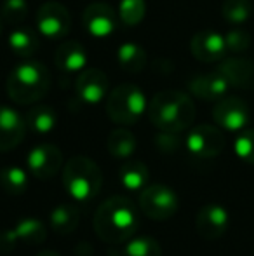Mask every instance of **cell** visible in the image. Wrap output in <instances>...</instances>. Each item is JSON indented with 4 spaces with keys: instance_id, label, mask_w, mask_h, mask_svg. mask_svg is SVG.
Instances as JSON below:
<instances>
[{
    "instance_id": "16",
    "label": "cell",
    "mask_w": 254,
    "mask_h": 256,
    "mask_svg": "<svg viewBox=\"0 0 254 256\" xmlns=\"http://www.w3.org/2000/svg\"><path fill=\"white\" fill-rule=\"evenodd\" d=\"M228 89H230V84L220 70L197 75L188 80V91L195 98L204 100V102H218V100L225 98Z\"/></svg>"
},
{
    "instance_id": "27",
    "label": "cell",
    "mask_w": 254,
    "mask_h": 256,
    "mask_svg": "<svg viewBox=\"0 0 254 256\" xmlns=\"http://www.w3.org/2000/svg\"><path fill=\"white\" fill-rule=\"evenodd\" d=\"M122 256H162V248L153 237L139 236L127 240L122 250Z\"/></svg>"
},
{
    "instance_id": "17",
    "label": "cell",
    "mask_w": 254,
    "mask_h": 256,
    "mask_svg": "<svg viewBox=\"0 0 254 256\" xmlns=\"http://www.w3.org/2000/svg\"><path fill=\"white\" fill-rule=\"evenodd\" d=\"M216 70L225 75L230 88H254V63L246 58H225Z\"/></svg>"
},
{
    "instance_id": "3",
    "label": "cell",
    "mask_w": 254,
    "mask_h": 256,
    "mask_svg": "<svg viewBox=\"0 0 254 256\" xmlns=\"http://www.w3.org/2000/svg\"><path fill=\"white\" fill-rule=\"evenodd\" d=\"M7 94L17 104L40 102L51 88V72L37 60H23L10 70L7 77Z\"/></svg>"
},
{
    "instance_id": "19",
    "label": "cell",
    "mask_w": 254,
    "mask_h": 256,
    "mask_svg": "<svg viewBox=\"0 0 254 256\" xmlns=\"http://www.w3.org/2000/svg\"><path fill=\"white\" fill-rule=\"evenodd\" d=\"M119 180L129 192H141L145 186H148L150 182L148 168L141 160H127L120 166Z\"/></svg>"
},
{
    "instance_id": "31",
    "label": "cell",
    "mask_w": 254,
    "mask_h": 256,
    "mask_svg": "<svg viewBox=\"0 0 254 256\" xmlns=\"http://www.w3.org/2000/svg\"><path fill=\"white\" fill-rule=\"evenodd\" d=\"M0 14L7 23H19L28 14V2L26 0H3Z\"/></svg>"
},
{
    "instance_id": "34",
    "label": "cell",
    "mask_w": 254,
    "mask_h": 256,
    "mask_svg": "<svg viewBox=\"0 0 254 256\" xmlns=\"http://www.w3.org/2000/svg\"><path fill=\"white\" fill-rule=\"evenodd\" d=\"M37 256H61L58 253V251H52V250H44V251H40Z\"/></svg>"
},
{
    "instance_id": "11",
    "label": "cell",
    "mask_w": 254,
    "mask_h": 256,
    "mask_svg": "<svg viewBox=\"0 0 254 256\" xmlns=\"http://www.w3.org/2000/svg\"><path fill=\"white\" fill-rule=\"evenodd\" d=\"M26 164L30 172L38 180H51L63 168V154L56 145L42 143L28 152Z\"/></svg>"
},
{
    "instance_id": "10",
    "label": "cell",
    "mask_w": 254,
    "mask_h": 256,
    "mask_svg": "<svg viewBox=\"0 0 254 256\" xmlns=\"http://www.w3.org/2000/svg\"><path fill=\"white\" fill-rule=\"evenodd\" d=\"M119 14L113 10L110 4L92 2L84 9L82 23L87 34L94 38H106L117 30Z\"/></svg>"
},
{
    "instance_id": "9",
    "label": "cell",
    "mask_w": 254,
    "mask_h": 256,
    "mask_svg": "<svg viewBox=\"0 0 254 256\" xmlns=\"http://www.w3.org/2000/svg\"><path fill=\"white\" fill-rule=\"evenodd\" d=\"M213 118L218 128L230 132H241L249 122V108L237 96H225L214 104Z\"/></svg>"
},
{
    "instance_id": "22",
    "label": "cell",
    "mask_w": 254,
    "mask_h": 256,
    "mask_svg": "<svg viewBox=\"0 0 254 256\" xmlns=\"http://www.w3.org/2000/svg\"><path fill=\"white\" fill-rule=\"evenodd\" d=\"M9 48L17 58L28 60L38 49V34L33 28H16L9 34Z\"/></svg>"
},
{
    "instance_id": "26",
    "label": "cell",
    "mask_w": 254,
    "mask_h": 256,
    "mask_svg": "<svg viewBox=\"0 0 254 256\" xmlns=\"http://www.w3.org/2000/svg\"><path fill=\"white\" fill-rule=\"evenodd\" d=\"M0 186L9 196H21L28 188V174L19 166H7L0 171Z\"/></svg>"
},
{
    "instance_id": "32",
    "label": "cell",
    "mask_w": 254,
    "mask_h": 256,
    "mask_svg": "<svg viewBox=\"0 0 254 256\" xmlns=\"http://www.w3.org/2000/svg\"><path fill=\"white\" fill-rule=\"evenodd\" d=\"M225 44L230 52H244L251 46V37L242 28H232L225 34Z\"/></svg>"
},
{
    "instance_id": "29",
    "label": "cell",
    "mask_w": 254,
    "mask_h": 256,
    "mask_svg": "<svg viewBox=\"0 0 254 256\" xmlns=\"http://www.w3.org/2000/svg\"><path fill=\"white\" fill-rule=\"evenodd\" d=\"M221 14L228 23L241 24L248 21L249 14H251V2L249 0H225Z\"/></svg>"
},
{
    "instance_id": "18",
    "label": "cell",
    "mask_w": 254,
    "mask_h": 256,
    "mask_svg": "<svg viewBox=\"0 0 254 256\" xmlns=\"http://www.w3.org/2000/svg\"><path fill=\"white\" fill-rule=\"evenodd\" d=\"M54 61L64 74H80L87 64V52L77 40H68L56 48Z\"/></svg>"
},
{
    "instance_id": "25",
    "label": "cell",
    "mask_w": 254,
    "mask_h": 256,
    "mask_svg": "<svg viewBox=\"0 0 254 256\" xmlns=\"http://www.w3.org/2000/svg\"><path fill=\"white\" fill-rule=\"evenodd\" d=\"M136 146H138V140L132 134L129 129L119 128L113 129L110 132L108 140H106V148L108 152L117 158H127L136 152Z\"/></svg>"
},
{
    "instance_id": "35",
    "label": "cell",
    "mask_w": 254,
    "mask_h": 256,
    "mask_svg": "<svg viewBox=\"0 0 254 256\" xmlns=\"http://www.w3.org/2000/svg\"><path fill=\"white\" fill-rule=\"evenodd\" d=\"M2 30H3V18H2V14H0V35H2Z\"/></svg>"
},
{
    "instance_id": "15",
    "label": "cell",
    "mask_w": 254,
    "mask_h": 256,
    "mask_svg": "<svg viewBox=\"0 0 254 256\" xmlns=\"http://www.w3.org/2000/svg\"><path fill=\"white\" fill-rule=\"evenodd\" d=\"M192 54L195 60L202 63H216L227 58V44H225V35L218 34L214 30H200L193 35L190 44Z\"/></svg>"
},
{
    "instance_id": "7",
    "label": "cell",
    "mask_w": 254,
    "mask_h": 256,
    "mask_svg": "<svg viewBox=\"0 0 254 256\" xmlns=\"http://www.w3.org/2000/svg\"><path fill=\"white\" fill-rule=\"evenodd\" d=\"M35 24H37V32L42 37L49 38V40H59L68 35L71 28V16L70 10L59 2H45L40 6L35 18Z\"/></svg>"
},
{
    "instance_id": "28",
    "label": "cell",
    "mask_w": 254,
    "mask_h": 256,
    "mask_svg": "<svg viewBox=\"0 0 254 256\" xmlns=\"http://www.w3.org/2000/svg\"><path fill=\"white\" fill-rule=\"evenodd\" d=\"M117 14L126 26H136L145 20L146 0H120Z\"/></svg>"
},
{
    "instance_id": "2",
    "label": "cell",
    "mask_w": 254,
    "mask_h": 256,
    "mask_svg": "<svg viewBox=\"0 0 254 256\" xmlns=\"http://www.w3.org/2000/svg\"><path fill=\"white\" fill-rule=\"evenodd\" d=\"M148 117L160 132L178 134L193 124L195 104L183 91H160L148 103Z\"/></svg>"
},
{
    "instance_id": "4",
    "label": "cell",
    "mask_w": 254,
    "mask_h": 256,
    "mask_svg": "<svg viewBox=\"0 0 254 256\" xmlns=\"http://www.w3.org/2000/svg\"><path fill=\"white\" fill-rule=\"evenodd\" d=\"M63 186L77 202H91L103 186V171L92 158L75 155L63 166Z\"/></svg>"
},
{
    "instance_id": "30",
    "label": "cell",
    "mask_w": 254,
    "mask_h": 256,
    "mask_svg": "<svg viewBox=\"0 0 254 256\" xmlns=\"http://www.w3.org/2000/svg\"><path fill=\"white\" fill-rule=\"evenodd\" d=\"M234 150L241 160L254 164V129H242L235 138Z\"/></svg>"
},
{
    "instance_id": "20",
    "label": "cell",
    "mask_w": 254,
    "mask_h": 256,
    "mask_svg": "<svg viewBox=\"0 0 254 256\" xmlns=\"http://www.w3.org/2000/svg\"><path fill=\"white\" fill-rule=\"evenodd\" d=\"M49 222L56 234L59 236H68V234L75 232L80 222V212L78 208L71 202H61L58 204L49 214Z\"/></svg>"
},
{
    "instance_id": "8",
    "label": "cell",
    "mask_w": 254,
    "mask_h": 256,
    "mask_svg": "<svg viewBox=\"0 0 254 256\" xmlns=\"http://www.w3.org/2000/svg\"><path fill=\"white\" fill-rule=\"evenodd\" d=\"M187 150L195 158L218 157L225 148V134L220 128L211 124H200L193 128L187 136Z\"/></svg>"
},
{
    "instance_id": "6",
    "label": "cell",
    "mask_w": 254,
    "mask_h": 256,
    "mask_svg": "<svg viewBox=\"0 0 254 256\" xmlns=\"http://www.w3.org/2000/svg\"><path fill=\"white\" fill-rule=\"evenodd\" d=\"M139 208L148 218L164 222L176 214L180 208V197L171 186L153 183L139 192Z\"/></svg>"
},
{
    "instance_id": "23",
    "label": "cell",
    "mask_w": 254,
    "mask_h": 256,
    "mask_svg": "<svg viewBox=\"0 0 254 256\" xmlns=\"http://www.w3.org/2000/svg\"><path fill=\"white\" fill-rule=\"evenodd\" d=\"M117 63L127 74H141L146 66V52L136 42H126L117 49Z\"/></svg>"
},
{
    "instance_id": "14",
    "label": "cell",
    "mask_w": 254,
    "mask_h": 256,
    "mask_svg": "<svg viewBox=\"0 0 254 256\" xmlns=\"http://www.w3.org/2000/svg\"><path fill=\"white\" fill-rule=\"evenodd\" d=\"M26 129V120L19 112L0 104V152L16 148L23 142Z\"/></svg>"
},
{
    "instance_id": "33",
    "label": "cell",
    "mask_w": 254,
    "mask_h": 256,
    "mask_svg": "<svg viewBox=\"0 0 254 256\" xmlns=\"http://www.w3.org/2000/svg\"><path fill=\"white\" fill-rule=\"evenodd\" d=\"M17 242H19V239H17L14 228L2 230V232H0V253H3V254L10 253V251L16 248Z\"/></svg>"
},
{
    "instance_id": "12",
    "label": "cell",
    "mask_w": 254,
    "mask_h": 256,
    "mask_svg": "<svg viewBox=\"0 0 254 256\" xmlns=\"http://www.w3.org/2000/svg\"><path fill=\"white\" fill-rule=\"evenodd\" d=\"M230 225V214L220 204H206L195 218V230L202 239L216 240L223 237Z\"/></svg>"
},
{
    "instance_id": "5",
    "label": "cell",
    "mask_w": 254,
    "mask_h": 256,
    "mask_svg": "<svg viewBox=\"0 0 254 256\" xmlns=\"http://www.w3.org/2000/svg\"><path fill=\"white\" fill-rule=\"evenodd\" d=\"M148 112V100L136 84L115 86L106 96V114L115 124L132 126Z\"/></svg>"
},
{
    "instance_id": "13",
    "label": "cell",
    "mask_w": 254,
    "mask_h": 256,
    "mask_svg": "<svg viewBox=\"0 0 254 256\" xmlns=\"http://www.w3.org/2000/svg\"><path fill=\"white\" fill-rule=\"evenodd\" d=\"M75 91L80 102L98 104L108 96L110 80L105 72H101L99 68H84L75 82Z\"/></svg>"
},
{
    "instance_id": "24",
    "label": "cell",
    "mask_w": 254,
    "mask_h": 256,
    "mask_svg": "<svg viewBox=\"0 0 254 256\" xmlns=\"http://www.w3.org/2000/svg\"><path fill=\"white\" fill-rule=\"evenodd\" d=\"M12 228L16 232L19 242H26L30 246H38V244H42L47 239V228H45V225L38 218H33V216L19 220Z\"/></svg>"
},
{
    "instance_id": "21",
    "label": "cell",
    "mask_w": 254,
    "mask_h": 256,
    "mask_svg": "<svg viewBox=\"0 0 254 256\" xmlns=\"http://www.w3.org/2000/svg\"><path fill=\"white\" fill-rule=\"evenodd\" d=\"M24 120H26V128L31 132L49 134L54 131L56 124H58V114L49 104H37L24 115Z\"/></svg>"
},
{
    "instance_id": "1",
    "label": "cell",
    "mask_w": 254,
    "mask_h": 256,
    "mask_svg": "<svg viewBox=\"0 0 254 256\" xmlns=\"http://www.w3.org/2000/svg\"><path fill=\"white\" fill-rule=\"evenodd\" d=\"M92 226H94L96 236L105 242H126L131 237H134L139 228L138 208L129 197H110L96 209Z\"/></svg>"
}]
</instances>
